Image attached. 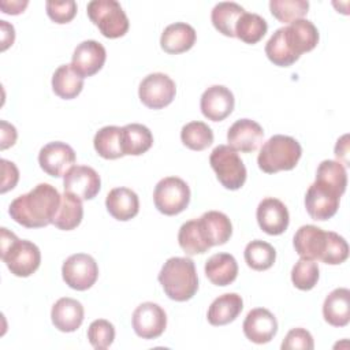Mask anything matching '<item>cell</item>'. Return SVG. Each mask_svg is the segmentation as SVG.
Returning <instances> with one entry per match:
<instances>
[{
	"mask_svg": "<svg viewBox=\"0 0 350 350\" xmlns=\"http://www.w3.org/2000/svg\"><path fill=\"white\" fill-rule=\"evenodd\" d=\"M57 189L49 183H38L29 193L18 196L10 204L8 213L14 221L26 228H41L52 224L60 204Z\"/></svg>",
	"mask_w": 350,
	"mask_h": 350,
	"instance_id": "6da1fadb",
	"label": "cell"
},
{
	"mask_svg": "<svg viewBox=\"0 0 350 350\" xmlns=\"http://www.w3.org/2000/svg\"><path fill=\"white\" fill-rule=\"evenodd\" d=\"M293 245L299 257L320 260L329 265H334L339 260L343 249L339 234L324 231L313 224L301 226L294 234Z\"/></svg>",
	"mask_w": 350,
	"mask_h": 350,
	"instance_id": "7a4b0ae2",
	"label": "cell"
},
{
	"mask_svg": "<svg viewBox=\"0 0 350 350\" xmlns=\"http://www.w3.org/2000/svg\"><path fill=\"white\" fill-rule=\"evenodd\" d=\"M165 295L176 302H185L198 290V276L194 261L189 257L168 258L157 276Z\"/></svg>",
	"mask_w": 350,
	"mask_h": 350,
	"instance_id": "3957f363",
	"label": "cell"
},
{
	"mask_svg": "<svg viewBox=\"0 0 350 350\" xmlns=\"http://www.w3.org/2000/svg\"><path fill=\"white\" fill-rule=\"evenodd\" d=\"M1 260L18 278L33 275L41 264V252L38 246L27 239H19L14 232L1 227Z\"/></svg>",
	"mask_w": 350,
	"mask_h": 350,
	"instance_id": "277c9868",
	"label": "cell"
},
{
	"mask_svg": "<svg viewBox=\"0 0 350 350\" xmlns=\"http://www.w3.org/2000/svg\"><path fill=\"white\" fill-rule=\"evenodd\" d=\"M301 156L302 148L295 138L276 134L262 144L257 156V164L262 172L276 174L279 171L293 170Z\"/></svg>",
	"mask_w": 350,
	"mask_h": 350,
	"instance_id": "5b68a950",
	"label": "cell"
},
{
	"mask_svg": "<svg viewBox=\"0 0 350 350\" xmlns=\"http://www.w3.org/2000/svg\"><path fill=\"white\" fill-rule=\"evenodd\" d=\"M88 16L107 38L123 37L129 27V18L115 0H93L86 7Z\"/></svg>",
	"mask_w": 350,
	"mask_h": 350,
	"instance_id": "8992f818",
	"label": "cell"
},
{
	"mask_svg": "<svg viewBox=\"0 0 350 350\" xmlns=\"http://www.w3.org/2000/svg\"><path fill=\"white\" fill-rule=\"evenodd\" d=\"M209 164L223 187L238 190L245 185L246 167L237 150L228 145L216 146L209 156Z\"/></svg>",
	"mask_w": 350,
	"mask_h": 350,
	"instance_id": "52a82bcc",
	"label": "cell"
},
{
	"mask_svg": "<svg viewBox=\"0 0 350 350\" xmlns=\"http://www.w3.org/2000/svg\"><path fill=\"white\" fill-rule=\"evenodd\" d=\"M153 201L160 213L165 216L179 215L190 202L189 185L178 176L163 178L154 187Z\"/></svg>",
	"mask_w": 350,
	"mask_h": 350,
	"instance_id": "ba28073f",
	"label": "cell"
},
{
	"mask_svg": "<svg viewBox=\"0 0 350 350\" xmlns=\"http://www.w3.org/2000/svg\"><path fill=\"white\" fill-rule=\"evenodd\" d=\"M342 193L332 185L316 179L305 194V208L313 220H328L339 209Z\"/></svg>",
	"mask_w": 350,
	"mask_h": 350,
	"instance_id": "9c48e42d",
	"label": "cell"
},
{
	"mask_svg": "<svg viewBox=\"0 0 350 350\" xmlns=\"http://www.w3.org/2000/svg\"><path fill=\"white\" fill-rule=\"evenodd\" d=\"M62 276L70 288L85 291L96 283L98 278V265L90 254L75 253L63 262Z\"/></svg>",
	"mask_w": 350,
	"mask_h": 350,
	"instance_id": "30bf717a",
	"label": "cell"
},
{
	"mask_svg": "<svg viewBox=\"0 0 350 350\" xmlns=\"http://www.w3.org/2000/svg\"><path fill=\"white\" fill-rule=\"evenodd\" d=\"M176 94L175 82L163 72L146 75L138 88L141 103L150 109H161L172 103Z\"/></svg>",
	"mask_w": 350,
	"mask_h": 350,
	"instance_id": "8fae6325",
	"label": "cell"
},
{
	"mask_svg": "<svg viewBox=\"0 0 350 350\" xmlns=\"http://www.w3.org/2000/svg\"><path fill=\"white\" fill-rule=\"evenodd\" d=\"M131 324L134 332L139 338L156 339L167 327V314L160 305L154 302H142L135 308Z\"/></svg>",
	"mask_w": 350,
	"mask_h": 350,
	"instance_id": "7c38bea8",
	"label": "cell"
},
{
	"mask_svg": "<svg viewBox=\"0 0 350 350\" xmlns=\"http://www.w3.org/2000/svg\"><path fill=\"white\" fill-rule=\"evenodd\" d=\"M64 191L79 200L94 198L101 189V179L97 171L89 165H72L63 176Z\"/></svg>",
	"mask_w": 350,
	"mask_h": 350,
	"instance_id": "4fadbf2b",
	"label": "cell"
},
{
	"mask_svg": "<svg viewBox=\"0 0 350 350\" xmlns=\"http://www.w3.org/2000/svg\"><path fill=\"white\" fill-rule=\"evenodd\" d=\"M77 156L74 149L62 141H53L44 145L38 153L41 170L53 176L60 178L75 164Z\"/></svg>",
	"mask_w": 350,
	"mask_h": 350,
	"instance_id": "5bb4252c",
	"label": "cell"
},
{
	"mask_svg": "<svg viewBox=\"0 0 350 350\" xmlns=\"http://www.w3.org/2000/svg\"><path fill=\"white\" fill-rule=\"evenodd\" d=\"M107 60V51L98 41L86 40L77 45L71 56L72 68L82 77L97 74Z\"/></svg>",
	"mask_w": 350,
	"mask_h": 350,
	"instance_id": "9a60e30c",
	"label": "cell"
},
{
	"mask_svg": "<svg viewBox=\"0 0 350 350\" xmlns=\"http://www.w3.org/2000/svg\"><path fill=\"white\" fill-rule=\"evenodd\" d=\"M264 139L262 127L252 119H238L227 131L228 146L242 153H252L258 149Z\"/></svg>",
	"mask_w": 350,
	"mask_h": 350,
	"instance_id": "2e32d148",
	"label": "cell"
},
{
	"mask_svg": "<svg viewBox=\"0 0 350 350\" xmlns=\"http://www.w3.org/2000/svg\"><path fill=\"white\" fill-rule=\"evenodd\" d=\"M235 98L232 92L223 85L209 86L201 96L200 108L202 115L212 122L224 120L232 112Z\"/></svg>",
	"mask_w": 350,
	"mask_h": 350,
	"instance_id": "e0dca14e",
	"label": "cell"
},
{
	"mask_svg": "<svg viewBox=\"0 0 350 350\" xmlns=\"http://www.w3.org/2000/svg\"><path fill=\"white\" fill-rule=\"evenodd\" d=\"M256 217L260 228L268 235L283 234L287 230L290 221L287 206L280 200L273 197H267L260 201Z\"/></svg>",
	"mask_w": 350,
	"mask_h": 350,
	"instance_id": "ac0fdd59",
	"label": "cell"
},
{
	"mask_svg": "<svg viewBox=\"0 0 350 350\" xmlns=\"http://www.w3.org/2000/svg\"><path fill=\"white\" fill-rule=\"evenodd\" d=\"M245 336L257 345L268 343L278 332V320L265 308L252 309L242 324Z\"/></svg>",
	"mask_w": 350,
	"mask_h": 350,
	"instance_id": "d6986e66",
	"label": "cell"
},
{
	"mask_svg": "<svg viewBox=\"0 0 350 350\" xmlns=\"http://www.w3.org/2000/svg\"><path fill=\"white\" fill-rule=\"evenodd\" d=\"M283 38L290 51L299 59L305 52H310L319 44V30L313 22L298 19L282 27Z\"/></svg>",
	"mask_w": 350,
	"mask_h": 350,
	"instance_id": "ffe728a7",
	"label": "cell"
},
{
	"mask_svg": "<svg viewBox=\"0 0 350 350\" xmlns=\"http://www.w3.org/2000/svg\"><path fill=\"white\" fill-rule=\"evenodd\" d=\"M85 317L83 306L79 301L63 297L59 298L51 310V320L55 328L62 332H74L77 331Z\"/></svg>",
	"mask_w": 350,
	"mask_h": 350,
	"instance_id": "44dd1931",
	"label": "cell"
},
{
	"mask_svg": "<svg viewBox=\"0 0 350 350\" xmlns=\"http://www.w3.org/2000/svg\"><path fill=\"white\" fill-rule=\"evenodd\" d=\"M197 33L194 27L185 22H175L168 25L160 37V46L170 55L183 53L196 44Z\"/></svg>",
	"mask_w": 350,
	"mask_h": 350,
	"instance_id": "7402d4cb",
	"label": "cell"
},
{
	"mask_svg": "<svg viewBox=\"0 0 350 350\" xmlns=\"http://www.w3.org/2000/svg\"><path fill=\"white\" fill-rule=\"evenodd\" d=\"M105 208L113 219L119 221H127L138 215L139 200L137 193L131 189L115 187L107 194Z\"/></svg>",
	"mask_w": 350,
	"mask_h": 350,
	"instance_id": "603a6c76",
	"label": "cell"
},
{
	"mask_svg": "<svg viewBox=\"0 0 350 350\" xmlns=\"http://www.w3.org/2000/svg\"><path fill=\"white\" fill-rule=\"evenodd\" d=\"M198 223L211 247L224 245L232 235L231 220L223 212L208 211L198 217Z\"/></svg>",
	"mask_w": 350,
	"mask_h": 350,
	"instance_id": "cb8c5ba5",
	"label": "cell"
},
{
	"mask_svg": "<svg viewBox=\"0 0 350 350\" xmlns=\"http://www.w3.org/2000/svg\"><path fill=\"white\" fill-rule=\"evenodd\" d=\"M323 317L332 327H346L350 321V290L339 287L324 299Z\"/></svg>",
	"mask_w": 350,
	"mask_h": 350,
	"instance_id": "d4e9b609",
	"label": "cell"
},
{
	"mask_svg": "<svg viewBox=\"0 0 350 350\" xmlns=\"http://www.w3.org/2000/svg\"><path fill=\"white\" fill-rule=\"evenodd\" d=\"M243 309V299L237 293L219 295L208 308L206 319L211 325L220 327L232 323Z\"/></svg>",
	"mask_w": 350,
	"mask_h": 350,
	"instance_id": "484cf974",
	"label": "cell"
},
{
	"mask_svg": "<svg viewBox=\"0 0 350 350\" xmlns=\"http://www.w3.org/2000/svg\"><path fill=\"white\" fill-rule=\"evenodd\" d=\"M205 275L215 286H228L238 276V262L230 253H216L206 260Z\"/></svg>",
	"mask_w": 350,
	"mask_h": 350,
	"instance_id": "4316f807",
	"label": "cell"
},
{
	"mask_svg": "<svg viewBox=\"0 0 350 350\" xmlns=\"http://www.w3.org/2000/svg\"><path fill=\"white\" fill-rule=\"evenodd\" d=\"M83 89V78L71 64L59 66L52 75V90L63 100L75 98Z\"/></svg>",
	"mask_w": 350,
	"mask_h": 350,
	"instance_id": "83f0119b",
	"label": "cell"
},
{
	"mask_svg": "<svg viewBox=\"0 0 350 350\" xmlns=\"http://www.w3.org/2000/svg\"><path fill=\"white\" fill-rule=\"evenodd\" d=\"M153 145L152 131L139 123H130L122 127V146L124 156H139Z\"/></svg>",
	"mask_w": 350,
	"mask_h": 350,
	"instance_id": "f1b7e54d",
	"label": "cell"
},
{
	"mask_svg": "<svg viewBox=\"0 0 350 350\" xmlns=\"http://www.w3.org/2000/svg\"><path fill=\"white\" fill-rule=\"evenodd\" d=\"M245 12V8L234 1H221L213 7L211 21L219 33L226 37H235V26Z\"/></svg>",
	"mask_w": 350,
	"mask_h": 350,
	"instance_id": "f546056e",
	"label": "cell"
},
{
	"mask_svg": "<svg viewBox=\"0 0 350 350\" xmlns=\"http://www.w3.org/2000/svg\"><path fill=\"white\" fill-rule=\"evenodd\" d=\"M82 217H83L82 200L64 191V194L60 197V204L52 224L59 230L70 231L77 228L81 224Z\"/></svg>",
	"mask_w": 350,
	"mask_h": 350,
	"instance_id": "4dcf8cb0",
	"label": "cell"
},
{
	"mask_svg": "<svg viewBox=\"0 0 350 350\" xmlns=\"http://www.w3.org/2000/svg\"><path fill=\"white\" fill-rule=\"evenodd\" d=\"M93 146L98 156L107 160H115L124 156L122 146V127L104 126L101 127L94 138Z\"/></svg>",
	"mask_w": 350,
	"mask_h": 350,
	"instance_id": "1f68e13d",
	"label": "cell"
},
{
	"mask_svg": "<svg viewBox=\"0 0 350 350\" xmlns=\"http://www.w3.org/2000/svg\"><path fill=\"white\" fill-rule=\"evenodd\" d=\"M178 242L182 250L189 256L202 254L211 249L201 231L198 219H191L180 226L178 232Z\"/></svg>",
	"mask_w": 350,
	"mask_h": 350,
	"instance_id": "d6a6232c",
	"label": "cell"
},
{
	"mask_svg": "<svg viewBox=\"0 0 350 350\" xmlns=\"http://www.w3.org/2000/svg\"><path fill=\"white\" fill-rule=\"evenodd\" d=\"M243 257L249 268L254 271H267L276 260V250L271 243L254 239L246 245Z\"/></svg>",
	"mask_w": 350,
	"mask_h": 350,
	"instance_id": "836d02e7",
	"label": "cell"
},
{
	"mask_svg": "<svg viewBox=\"0 0 350 350\" xmlns=\"http://www.w3.org/2000/svg\"><path fill=\"white\" fill-rule=\"evenodd\" d=\"M267 30L268 23L262 16L253 12H245L235 26V37L245 44L253 45L262 40Z\"/></svg>",
	"mask_w": 350,
	"mask_h": 350,
	"instance_id": "e575fe53",
	"label": "cell"
},
{
	"mask_svg": "<svg viewBox=\"0 0 350 350\" xmlns=\"http://www.w3.org/2000/svg\"><path fill=\"white\" fill-rule=\"evenodd\" d=\"M182 144L191 150H204L213 142L212 129L200 120H193L186 123L180 130Z\"/></svg>",
	"mask_w": 350,
	"mask_h": 350,
	"instance_id": "d590c367",
	"label": "cell"
},
{
	"mask_svg": "<svg viewBox=\"0 0 350 350\" xmlns=\"http://www.w3.org/2000/svg\"><path fill=\"white\" fill-rule=\"evenodd\" d=\"M320 278V269L316 260L301 257L291 269L293 284L302 291L312 290Z\"/></svg>",
	"mask_w": 350,
	"mask_h": 350,
	"instance_id": "8d00e7d4",
	"label": "cell"
},
{
	"mask_svg": "<svg viewBox=\"0 0 350 350\" xmlns=\"http://www.w3.org/2000/svg\"><path fill=\"white\" fill-rule=\"evenodd\" d=\"M265 55L269 59V62H272L275 66H279V67H290L298 60V57L294 56L290 48L287 46L283 38L282 27L276 29L275 33L267 41Z\"/></svg>",
	"mask_w": 350,
	"mask_h": 350,
	"instance_id": "74e56055",
	"label": "cell"
},
{
	"mask_svg": "<svg viewBox=\"0 0 350 350\" xmlns=\"http://www.w3.org/2000/svg\"><path fill=\"white\" fill-rule=\"evenodd\" d=\"M271 14L283 23H291L298 19H304L309 10V1L306 0H271Z\"/></svg>",
	"mask_w": 350,
	"mask_h": 350,
	"instance_id": "f35d334b",
	"label": "cell"
},
{
	"mask_svg": "<svg viewBox=\"0 0 350 350\" xmlns=\"http://www.w3.org/2000/svg\"><path fill=\"white\" fill-rule=\"evenodd\" d=\"M316 179L324 180L336 187L342 194L346 191L347 174L342 163L335 160H323L316 171Z\"/></svg>",
	"mask_w": 350,
	"mask_h": 350,
	"instance_id": "ab89813d",
	"label": "cell"
},
{
	"mask_svg": "<svg viewBox=\"0 0 350 350\" xmlns=\"http://www.w3.org/2000/svg\"><path fill=\"white\" fill-rule=\"evenodd\" d=\"M89 343L96 350L108 349L115 339V327L105 319H97L90 323L88 328Z\"/></svg>",
	"mask_w": 350,
	"mask_h": 350,
	"instance_id": "60d3db41",
	"label": "cell"
},
{
	"mask_svg": "<svg viewBox=\"0 0 350 350\" xmlns=\"http://www.w3.org/2000/svg\"><path fill=\"white\" fill-rule=\"evenodd\" d=\"M45 8L49 19L59 25L71 22L77 15V10H78L77 3L74 0H66V1L49 0L45 3Z\"/></svg>",
	"mask_w": 350,
	"mask_h": 350,
	"instance_id": "b9f144b4",
	"label": "cell"
},
{
	"mask_svg": "<svg viewBox=\"0 0 350 350\" xmlns=\"http://www.w3.org/2000/svg\"><path fill=\"white\" fill-rule=\"evenodd\" d=\"M283 350H313L314 342L312 334L305 328H293L287 332L280 346Z\"/></svg>",
	"mask_w": 350,
	"mask_h": 350,
	"instance_id": "7bdbcfd3",
	"label": "cell"
},
{
	"mask_svg": "<svg viewBox=\"0 0 350 350\" xmlns=\"http://www.w3.org/2000/svg\"><path fill=\"white\" fill-rule=\"evenodd\" d=\"M0 163H1V174H3L0 191L4 194L16 186V183L19 180V171H18L16 165L10 160L1 159Z\"/></svg>",
	"mask_w": 350,
	"mask_h": 350,
	"instance_id": "ee69618b",
	"label": "cell"
},
{
	"mask_svg": "<svg viewBox=\"0 0 350 350\" xmlns=\"http://www.w3.org/2000/svg\"><path fill=\"white\" fill-rule=\"evenodd\" d=\"M0 124H1V144H0V149L4 150V149H7V148H10V146H12L15 144L18 134H16V129L12 124L7 123L5 120H1Z\"/></svg>",
	"mask_w": 350,
	"mask_h": 350,
	"instance_id": "f6af8a7d",
	"label": "cell"
},
{
	"mask_svg": "<svg viewBox=\"0 0 350 350\" xmlns=\"http://www.w3.org/2000/svg\"><path fill=\"white\" fill-rule=\"evenodd\" d=\"M349 134L342 135L335 145V156L339 159V163L349 165Z\"/></svg>",
	"mask_w": 350,
	"mask_h": 350,
	"instance_id": "bcb514c9",
	"label": "cell"
},
{
	"mask_svg": "<svg viewBox=\"0 0 350 350\" xmlns=\"http://www.w3.org/2000/svg\"><path fill=\"white\" fill-rule=\"evenodd\" d=\"M0 27H1V51H5L10 45L14 44L15 31H14V26L7 23V21H0Z\"/></svg>",
	"mask_w": 350,
	"mask_h": 350,
	"instance_id": "7dc6e473",
	"label": "cell"
},
{
	"mask_svg": "<svg viewBox=\"0 0 350 350\" xmlns=\"http://www.w3.org/2000/svg\"><path fill=\"white\" fill-rule=\"evenodd\" d=\"M29 1H1L0 3V7L3 10L4 14H8V15H18L21 12H23V10L27 7Z\"/></svg>",
	"mask_w": 350,
	"mask_h": 350,
	"instance_id": "c3c4849f",
	"label": "cell"
}]
</instances>
